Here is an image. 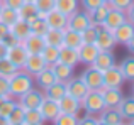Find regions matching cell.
Wrapping results in <instances>:
<instances>
[{
    "label": "cell",
    "mask_w": 134,
    "mask_h": 125,
    "mask_svg": "<svg viewBox=\"0 0 134 125\" xmlns=\"http://www.w3.org/2000/svg\"><path fill=\"white\" fill-rule=\"evenodd\" d=\"M32 88V74L27 71H19L17 69L12 76L9 78V95L19 98L22 93Z\"/></svg>",
    "instance_id": "6da1fadb"
},
{
    "label": "cell",
    "mask_w": 134,
    "mask_h": 125,
    "mask_svg": "<svg viewBox=\"0 0 134 125\" xmlns=\"http://www.w3.org/2000/svg\"><path fill=\"white\" fill-rule=\"evenodd\" d=\"M80 105H82V108L87 113H92V115H98L105 108V103H104V98H102L100 90H88L87 95L80 100Z\"/></svg>",
    "instance_id": "7a4b0ae2"
},
{
    "label": "cell",
    "mask_w": 134,
    "mask_h": 125,
    "mask_svg": "<svg viewBox=\"0 0 134 125\" xmlns=\"http://www.w3.org/2000/svg\"><path fill=\"white\" fill-rule=\"evenodd\" d=\"M92 24L90 15L87 10H78L76 9L75 12H71L68 15V22H66V27L71 30H76V32H82L85 27H88Z\"/></svg>",
    "instance_id": "3957f363"
},
{
    "label": "cell",
    "mask_w": 134,
    "mask_h": 125,
    "mask_svg": "<svg viewBox=\"0 0 134 125\" xmlns=\"http://www.w3.org/2000/svg\"><path fill=\"white\" fill-rule=\"evenodd\" d=\"M124 76H122L119 66H110L105 71H102V86H107V88H121L122 83H124Z\"/></svg>",
    "instance_id": "277c9868"
},
{
    "label": "cell",
    "mask_w": 134,
    "mask_h": 125,
    "mask_svg": "<svg viewBox=\"0 0 134 125\" xmlns=\"http://www.w3.org/2000/svg\"><path fill=\"white\" fill-rule=\"evenodd\" d=\"M27 56H29V53H27L26 47L22 46V42H17V44H14V46L9 47L5 58L12 63L17 69H22L24 68V63H26V59H27Z\"/></svg>",
    "instance_id": "5b68a950"
},
{
    "label": "cell",
    "mask_w": 134,
    "mask_h": 125,
    "mask_svg": "<svg viewBox=\"0 0 134 125\" xmlns=\"http://www.w3.org/2000/svg\"><path fill=\"white\" fill-rule=\"evenodd\" d=\"M44 100V93L41 90H36V88H31L27 90L26 93L19 96V105H22L24 108H39L41 102Z\"/></svg>",
    "instance_id": "8992f818"
},
{
    "label": "cell",
    "mask_w": 134,
    "mask_h": 125,
    "mask_svg": "<svg viewBox=\"0 0 134 125\" xmlns=\"http://www.w3.org/2000/svg\"><path fill=\"white\" fill-rule=\"evenodd\" d=\"M126 20H127V17H126V12H124V10H119V9L110 7L100 27H104V29H107V30H110V32H112V30L117 29V27L121 26L122 22H126Z\"/></svg>",
    "instance_id": "52a82bcc"
},
{
    "label": "cell",
    "mask_w": 134,
    "mask_h": 125,
    "mask_svg": "<svg viewBox=\"0 0 134 125\" xmlns=\"http://www.w3.org/2000/svg\"><path fill=\"white\" fill-rule=\"evenodd\" d=\"M82 81L87 85V88L88 90H100L102 88V71H98V69H95L93 66L90 64V68H87L85 71L82 73Z\"/></svg>",
    "instance_id": "ba28073f"
},
{
    "label": "cell",
    "mask_w": 134,
    "mask_h": 125,
    "mask_svg": "<svg viewBox=\"0 0 134 125\" xmlns=\"http://www.w3.org/2000/svg\"><path fill=\"white\" fill-rule=\"evenodd\" d=\"M65 88H66V93H68L70 96H73V98L76 100H82L83 96L87 95V91H88V88H87V85L82 81V78H70L68 81H65Z\"/></svg>",
    "instance_id": "9c48e42d"
},
{
    "label": "cell",
    "mask_w": 134,
    "mask_h": 125,
    "mask_svg": "<svg viewBox=\"0 0 134 125\" xmlns=\"http://www.w3.org/2000/svg\"><path fill=\"white\" fill-rule=\"evenodd\" d=\"M112 36H114V41L115 44H126L127 41L134 39V27H132V22L131 20H126L122 22L117 29L112 30Z\"/></svg>",
    "instance_id": "30bf717a"
},
{
    "label": "cell",
    "mask_w": 134,
    "mask_h": 125,
    "mask_svg": "<svg viewBox=\"0 0 134 125\" xmlns=\"http://www.w3.org/2000/svg\"><path fill=\"white\" fill-rule=\"evenodd\" d=\"M102 98H104V103L107 108H117V105L122 100V91L121 88H107V86H102L100 88Z\"/></svg>",
    "instance_id": "8fae6325"
},
{
    "label": "cell",
    "mask_w": 134,
    "mask_h": 125,
    "mask_svg": "<svg viewBox=\"0 0 134 125\" xmlns=\"http://www.w3.org/2000/svg\"><path fill=\"white\" fill-rule=\"evenodd\" d=\"M44 20L48 22L49 29H66V22H68V15H65L63 12L53 9L48 14H44Z\"/></svg>",
    "instance_id": "7c38bea8"
},
{
    "label": "cell",
    "mask_w": 134,
    "mask_h": 125,
    "mask_svg": "<svg viewBox=\"0 0 134 125\" xmlns=\"http://www.w3.org/2000/svg\"><path fill=\"white\" fill-rule=\"evenodd\" d=\"M114 64H115V56L112 51H98L95 59L92 61V66L98 71H105L107 68H110Z\"/></svg>",
    "instance_id": "4fadbf2b"
},
{
    "label": "cell",
    "mask_w": 134,
    "mask_h": 125,
    "mask_svg": "<svg viewBox=\"0 0 134 125\" xmlns=\"http://www.w3.org/2000/svg\"><path fill=\"white\" fill-rule=\"evenodd\" d=\"M95 46L98 47V51H112V47L115 46L114 36H112L110 30L104 29V27H98V34L97 39H95Z\"/></svg>",
    "instance_id": "5bb4252c"
},
{
    "label": "cell",
    "mask_w": 134,
    "mask_h": 125,
    "mask_svg": "<svg viewBox=\"0 0 134 125\" xmlns=\"http://www.w3.org/2000/svg\"><path fill=\"white\" fill-rule=\"evenodd\" d=\"M98 115H100L98 117V123H102V125H121V123H124V118H122V115L119 113L117 108H107L105 107Z\"/></svg>",
    "instance_id": "9a60e30c"
},
{
    "label": "cell",
    "mask_w": 134,
    "mask_h": 125,
    "mask_svg": "<svg viewBox=\"0 0 134 125\" xmlns=\"http://www.w3.org/2000/svg\"><path fill=\"white\" fill-rule=\"evenodd\" d=\"M22 46L26 47V51L29 54H41V51H43V47L46 46V42H44V37L43 36L29 34V36L22 41Z\"/></svg>",
    "instance_id": "2e32d148"
},
{
    "label": "cell",
    "mask_w": 134,
    "mask_h": 125,
    "mask_svg": "<svg viewBox=\"0 0 134 125\" xmlns=\"http://www.w3.org/2000/svg\"><path fill=\"white\" fill-rule=\"evenodd\" d=\"M49 68H51L56 81H63L65 83V81H68V79L73 76V68L68 66V64H65V63H61V61H56V63H53V64H49Z\"/></svg>",
    "instance_id": "e0dca14e"
},
{
    "label": "cell",
    "mask_w": 134,
    "mask_h": 125,
    "mask_svg": "<svg viewBox=\"0 0 134 125\" xmlns=\"http://www.w3.org/2000/svg\"><path fill=\"white\" fill-rule=\"evenodd\" d=\"M9 30H10V34H12V36L19 41V42H22V41L31 34L29 22H26V20H22V19H17L14 24H10V26H9Z\"/></svg>",
    "instance_id": "ac0fdd59"
},
{
    "label": "cell",
    "mask_w": 134,
    "mask_h": 125,
    "mask_svg": "<svg viewBox=\"0 0 134 125\" xmlns=\"http://www.w3.org/2000/svg\"><path fill=\"white\" fill-rule=\"evenodd\" d=\"M58 107H59V112L73 113V115H76V113H78V110L82 108V105H80V100H76V98H73V96H70L68 93H65V95L59 98Z\"/></svg>",
    "instance_id": "d6986e66"
},
{
    "label": "cell",
    "mask_w": 134,
    "mask_h": 125,
    "mask_svg": "<svg viewBox=\"0 0 134 125\" xmlns=\"http://www.w3.org/2000/svg\"><path fill=\"white\" fill-rule=\"evenodd\" d=\"M76 53H78V61L80 63H83V64H92V61L95 59V56H97V53H98V47L95 46V44L82 42V46L76 49Z\"/></svg>",
    "instance_id": "ffe728a7"
},
{
    "label": "cell",
    "mask_w": 134,
    "mask_h": 125,
    "mask_svg": "<svg viewBox=\"0 0 134 125\" xmlns=\"http://www.w3.org/2000/svg\"><path fill=\"white\" fill-rule=\"evenodd\" d=\"M46 61L43 59V56L41 54H29L27 56L26 63H24V71H27L29 74H36L37 71H41L43 68H46Z\"/></svg>",
    "instance_id": "44dd1931"
},
{
    "label": "cell",
    "mask_w": 134,
    "mask_h": 125,
    "mask_svg": "<svg viewBox=\"0 0 134 125\" xmlns=\"http://www.w3.org/2000/svg\"><path fill=\"white\" fill-rule=\"evenodd\" d=\"M39 112H41V115L44 117V120L53 122L54 117L59 113L58 102H53V100H49V98H46V96H44V100L41 102V105H39Z\"/></svg>",
    "instance_id": "7402d4cb"
},
{
    "label": "cell",
    "mask_w": 134,
    "mask_h": 125,
    "mask_svg": "<svg viewBox=\"0 0 134 125\" xmlns=\"http://www.w3.org/2000/svg\"><path fill=\"white\" fill-rule=\"evenodd\" d=\"M41 14L37 12V9H36V5H34V2H24L22 5L17 9V17L19 19H22V20H26V22H32L36 17H39Z\"/></svg>",
    "instance_id": "603a6c76"
},
{
    "label": "cell",
    "mask_w": 134,
    "mask_h": 125,
    "mask_svg": "<svg viewBox=\"0 0 134 125\" xmlns=\"http://www.w3.org/2000/svg\"><path fill=\"white\" fill-rule=\"evenodd\" d=\"M58 61L65 63V64L75 68L78 64V53L73 47H66V46H59V54H58Z\"/></svg>",
    "instance_id": "cb8c5ba5"
},
{
    "label": "cell",
    "mask_w": 134,
    "mask_h": 125,
    "mask_svg": "<svg viewBox=\"0 0 134 125\" xmlns=\"http://www.w3.org/2000/svg\"><path fill=\"white\" fill-rule=\"evenodd\" d=\"M34 79H36V83H37L39 88H48L49 85H53V83L56 81V78H54V74H53V71H51L49 66H46V68H43L41 71H37L36 74H34Z\"/></svg>",
    "instance_id": "d4e9b609"
},
{
    "label": "cell",
    "mask_w": 134,
    "mask_h": 125,
    "mask_svg": "<svg viewBox=\"0 0 134 125\" xmlns=\"http://www.w3.org/2000/svg\"><path fill=\"white\" fill-rule=\"evenodd\" d=\"M66 93V88H65V83L63 81H54L53 85H49L48 88H44V96L53 102H59L63 95Z\"/></svg>",
    "instance_id": "484cf974"
},
{
    "label": "cell",
    "mask_w": 134,
    "mask_h": 125,
    "mask_svg": "<svg viewBox=\"0 0 134 125\" xmlns=\"http://www.w3.org/2000/svg\"><path fill=\"white\" fill-rule=\"evenodd\" d=\"M61 46L78 49V47L82 46V36H80V32L71 30V29H68V27H66V29L63 30V44H61Z\"/></svg>",
    "instance_id": "4316f807"
},
{
    "label": "cell",
    "mask_w": 134,
    "mask_h": 125,
    "mask_svg": "<svg viewBox=\"0 0 134 125\" xmlns=\"http://www.w3.org/2000/svg\"><path fill=\"white\" fill-rule=\"evenodd\" d=\"M117 110H119V113L122 115L124 120L132 122V118H134V98L132 96H127V98L122 96L121 103L117 105Z\"/></svg>",
    "instance_id": "83f0119b"
},
{
    "label": "cell",
    "mask_w": 134,
    "mask_h": 125,
    "mask_svg": "<svg viewBox=\"0 0 134 125\" xmlns=\"http://www.w3.org/2000/svg\"><path fill=\"white\" fill-rule=\"evenodd\" d=\"M109 9H110V5H109L107 2H104V3H100L98 7H95L93 10H90L88 15H90L92 24L100 27L102 22H104V19H105V15H107V12H109Z\"/></svg>",
    "instance_id": "f1b7e54d"
},
{
    "label": "cell",
    "mask_w": 134,
    "mask_h": 125,
    "mask_svg": "<svg viewBox=\"0 0 134 125\" xmlns=\"http://www.w3.org/2000/svg\"><path fill=\"white\" fill-rule=\"evenodd\" d=\"M44 117L41 115L39 108H26L24 110V120L22 125H41L44 123Z\"/></svg>",
    "instance_id": "f546056e"
},
{
    "label": "cell",
    "mask_w": 134,
    "mask_h": 125,
    "mask_svg": "<svg viewBox=\"0 0 134 125\" xmlns=\"http://www.w3.org/2000/svg\"><path fill=\"white\" fill-rule=\"evenodd\" d=\"M65 30V29H63ZM63 30L61 29H48V32L44 34V42L48 46H56L59 47L63 44Z\"/></svg>",
    "instance_id": "4dcf8cb0"
},
{
    "label": "cell",
    "mask_w": 134,
    "mask_h": 125,
    "mask_svg": "<svg viewBox=\"0 0 134 125\" xmlns=\"http://www.w3.org/2000/svg\"><path fill=\"white\" fill-rule=\"evenodd\" d=\"M80 0H54V9L63 12L65 15H70L71 12H75L78 9Z\"/></svg>",
    "instance_id": "1f68e13d"
},
{
    "label": "cell",
    "mask_w": 134,
    "mask_h": 125,
    "mask_svg": "<svg viewBox=\"0 0 134 125\" xmlns=\"http://www.w3.org/2000/svg\"><path fill=\"white\" fill-rule=\"evenodd\" d=\"M29 29H31V34L44 36V34L48 32V29H49L48 22L44 20V15H39V17H36L32 22H29Z\"/></svg>",
    "instance_id": "d6a6232c"
},
{
    "label": "cell",
    "mask_w": 134,
    "mask_h": 125,
    "mask_svg": "<svg viewBox=\"0 0 134 125\" xmlns=\"http://www.w3.org/2000/svg\"><path fill=\"white\" fill-rule=\"evenodd\" d=\"M24 107L15 103V107L12 108V112L7 115V123L9 125H22V120H24Z\"/></svg>",
    "instance_id": "836d02e7"
},
{
    "label": "cell",
    "mask_w": 134,
    "mask_h": 125,
    "mask_svg": "<svg viewBox=\"0 0 134 125\" xmlns=\"http://www.w3.org/2000/svg\"><path fill=\"white\" fill-rule=\"evenodd\" d=\"M119 69H121L122 76H124V79H127V81H132L134 79V58H126L124 61L121 63V66H119Z\"/></svg>",
    "instance_id": "e575fe53"
},
{
    "label": "cell",
    "mask_w": 134,
    "mask_h": 125,
    "mask_svg": "<svg viewBox=\"0 0 134 125\" xmlns=\"http://www.w3.org/2000/svg\"><path fill=\"white\" fill-rule=\"evenodd\" d=\"M58 54H59V47L56 46H46L43 47V51H41V56H43V59L46 61V64H53V63L58 61Z\"/></svg>",
    "instance_id": "d590c367"
},
{
    "label": "cell",
    "mask_w": 134,
    "mask_h": 125,
    "mask_svg": "<svg viewBox=\"0 0 134 125\" xmlns=\"http://www.w3.org/2000/svg\"><path fill=\"white\" fill-rule=\"evenodd\" d=\"M97 34H98V26L90 24L88 27H85V29L80 32V36H82V42H85V44H93L95 39H97Z\"/></svg>",
    "instance_id": "8d00e7d4"
},
{
    "label": "cell",
    "mask_w": 134,
    "mask_h": 125,
    "mask_svg": "<svg viewBox=\"0 0 134 125\" xmlns=\"http://www.w3.org/2000/svg\"><path fill=\"white\" fill-rule=\"evenodd\" d=\"M56 125H78V117L73 113H66V112H59L53 120Z\"/></svg>",
    "instance_id": "74e56055"
},
{
    "label": "cell",
    "mask_w": 134,
    "mask_h": 125,
    "mask_svg": "<svg viewBox=\"0 0 134 125\" xmlns=\"http://www.w3.org/2000/svg\"><path fill=\"white\" fill-rule=\"evenodd\" d=\"M17 19H19V17H17V10L15 9H10V7L2 5V10H0V22L10 26V24H14Z\"/></svg>",
    "instance_id": "f35d334b"
},
{
    "label": "cell",
    "mask_w": 134,
    "mask_h": 125,
    "mask_svg": "<svg viewBox=\"0 0 134 125\" xmlns=\"http://www.w3.org/2000/svg\"><path fill=\"white\" fill-rule=\"evenodd\" d=\"M32 2H34V5H36L37 12H39L41 15H44L49 10L54 9V0H32Z\"/></svg>",
    "instance_id": "ab89813d"
},
{
    "label": "cell",
    "mask_w": 134,
    "mask_h": 125,
    "mask_svg": "<svg viewBox=\"0 0 134 125\" xmlns=\"http://www.w3.org/2000/svg\"><path fill=\"white\" fill-rule=\"evenodd\" d=\"M17 71V68L12 64L7 58H3V59H0V74L7 76V78H10V76L14 74V73Z\"/></svg>",
    "instance_id": "60d3db41"
},
{
    "label": "cell",
    "mask_w": 134,
    "mask_h": 125,
    "mask_svg": "<svg viewBox=\"0 0 134 125\" xmlns=\"http://www.w3.org/2000/svg\"><path fill=\"white\" fill-rule=\"evenodd\" d=\"M15 103H17V102H14V100H12V96L5 98V102H3L2 105H0V115L7 118V115H9V113L12 112V108L15 107Z\"/></svg>",
    "instance_id": "b9f144b4"
},
{
    "label": "cell",
    "mask_w": 134,
    "mask_h": 125,
    "mask_svg": "<svg viewBox=\"0 0 134 125\" xmlns=\"http://www.w3.org/2000/svg\"><path fill=\"white\" fill-rule=\"evenodd\" d=\"M131 3H132V0H110L109 5L114 7V9H119V10H126Z\"/></svg>",
    "instance_id": "7bdbcfd3"
},
{
    "label": "cell",
    "mask_w": 134,
    "mask_h": 125,
    "mask_svg": "<svg viewBox=\"0 0 134 125\" xmlns=\"http://www.w3.org/2000/svg\"><path fill=\"white\" fill-rule=\"evenodd\" d=\"M80 3H82V7L87 10V12H90V10H93L95 7H98L100 3H104V0H80Z\"/></svg>",
    "instance_id": "ee69618b"
},
{
    "label": "cell",
    "mask_w": 134,
    "mask_h": 125,
    "mask_svg": "<svg viewBox=\"0 0 134 125\" xmlns=\"http://www.w3.org/2000/svg\"><path fill=\"white\" fill-rule=\"evenodd\" d=\"M0 95L2 96H10L9 95V78L0 74Z\"/></svg>",
    "instance_id": "f6af8a7d"
},
{
    "label": "cell",
    "mask_w": 134,
    "mask_h": 125,
    "mask_svg": "<svg viewBox=\"0 0 134 125\" xmlns=\"http://www.w3.org/2000/svg\"><path fill=\"white\" fill-rule=\"evenodd\" d=\"M97 125L98 123V118H95L92 113H88L87 117H83V118H78V125Z\"/></svg>",
    "instance_id": "bcb514c9"
},
{
    "label": "cell",
    "mask_w": 134,
    "mask_h": 125,
    "mask_svg": "<svg viewBox=\"0 0 134 125\" xmlns=\"http://www.w3.org/2000/svg\"><path fill=\"white\" fill-rule=\"evenodd\" d=\"M2 2V5H5V7H10V9H19L20 5H22L26 0H0Z\"/></svg>",
    "instance_id": "7dc6e473"
},
{
    "label": "cell",
    "mask_w": 134,
    "mask_h": 125,
    "mask_svg": "<svg viewBox=\"0 0 134 125\" xmlns=\"http://www.w3.org/2000/svg\"><path fill=\"white\" fill-rule=\"evenodd\" d=\"M2 42L5 44L7 47H10V46H14V44H17V42H19V41H17L15 37H14L12 34H10V30H9V34H7V36H5V37H3V39H2Z\"/></svg>",
    "instance_id": "c3c4849f"
},
{
    "label": "cell",
    "mask_w": 134,
    "mask_h": 125,
    "mask_svg": "<svg viewBox=\"0 0 134 125\" xmlns=\"http://www.w3.org/2000/svg\"><path fill=\"white\" fill-rule=\"evenodd\" d=\"M7 34H9V26L3 24V22H0V41H2Z\"/></svg>",
    "instance_id": "681fc988"
},
{
    "label": "cell",
    "mask_w": 134,
    "mask_h": 125,
    "mask_svg": "<svg viewBox=\"0 0 134 125\" xmlns=\"http://www.w3.org/2000/svg\"><path fill=\"white\" fill-rule=\"evenodd\" d=\"M7 51H9V47H7L5 44L0 41V59H3V58L7 56Z\"/></svg>",
    "instance_id": "f907efd6"
},
{
    "label": "cell",
    "mask_w": 134,
    "mask_h": 125,
    "mask_svg": "<svg viewBox=\"0 0 134 125\" xmlns=\"http://www.w3.org/2000/svg\"><path fill=\"white\" fill-rule=\"evenodd\" d=\"M5 98H9V96H2V95H0V105H2V103L5 102Z\"/></svg>",
    "instance_id": "816d5d0a"
},
{
    "label": "cell",
    "mask_w": 134,
    "mask_h": 125,
    "mask_svg": "<svg viewBox=\"0 0 134 125\" xmlns=\"http://www.w3.org/2000/svg\"><path fill=\"white\" fill-rule=\"evenodd\" d=\"M0 10H2V2H0Z\"/></svg>",
    "instance_id": "f5cc1de1"
},
{
    "label": "cell",
    "mask_w": 134,
    "mask_h": 125,
    "mask_svg": "<svg viewBox=\"0 0 134 125\" xmlns=\"http://www.w3.org/2000/svg\"><path fill=\"white\" fill-rule=\"evenodd\" d=\"M104 2H107V3H109V2H110V0H104Z\"/></svg>",
    "instance_id": "db71d44e"
}]
</instances>
